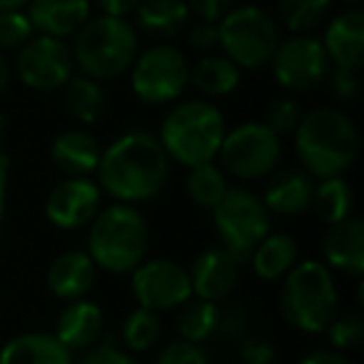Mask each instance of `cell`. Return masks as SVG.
Masks as SVG:
<instances>
[{"mask_svg": "<svg viewBox=\"0 0 364 364\" xmlns=\"http://www.w3.org/2000/svg\"><path fill=\"white\" fill-rule=\"evenodd\" d=\"M155 364H213L210 354L203 349V344L188 342V339H175L165 344L157 354Z\"/></svg>", "mask_w": 364, "mask_h": 364, "instance_id": "obj_37", "label": "cell"}, {"mask_svg": "<svg viewBox=\"0 0 364 364\" xmlns=\"http://www.w3.org/2000/svg\"><path fill=\"white\" fill-rule=\"evenodd\" d=\"M132 16L137 33L160 43L182 36L193 18L185 0H140Z\"/></svg>", "mask_w": 364, "mask_h": 364, "instance_id": "obj_23", "label": "cell"}, {"mask_svg": "<svg viewBox=\"0 0 364 364\" xmlns=\"http://www.w3.org/2000/svg\"><path fill=\"white\" fill-rule=\"evenodd\" d=\"M130 274L137 307L170 312L193 297L188 269L175 259H147V262L142 259Z\"/></svg>", "mask_w": 364, "mask_h": 364, "instance_id": "obj_13", "label": "cell"}, {"mask_svg": "<svg viewBox=\"0 0 364 364\" xmlns=\"http://www.w3.org/2000/svg\"><path fill=\"white\" fill-rule=\"evenodd\" d=\"M16 75L26 87L36 92H55L75 75L73 50L63 38L33 36L16 55Z\"/></svg>", "mask_w": 364, "mask_h": 364, "instance_id": "obj_12", "label": "cell"}, {"mask_svg": "<svg viewBox=\"0 0 364 364\" xmlns=\"http://www.w3.org/2000/svg\"><path fill=\"white\" fill-rule=\"evenodd\" d=\"M302 120V105L294 97H277L264 110V125L274 132L277 137L292 135Z\"/></svg>", "mask_w": 364, "mask_h": 364, "instance_id": "obj_36", "label": "cell"}, {"mask_svg": "<svg viewBox=\"0 0 364 364\" xmlns=\"http://www.w3.org/2000/svg\"><path fill=\"white\" fill-rule=\"evenodd\" d=\"M279 41V23L259 6L230 8L218 21V46L240 70H259L269 65Z\"/></svg>", "mask_w": 364, "mask_h": 364, "instance_id": "obj_7", "label": "cell"}, {"mask_svg": "<svg viewBox=\"0 0 364 364\" xmlns=\"http://www.w3.org/2000/svg\"><path fill=\"white\" fill-rule=\"evenodd\" d=\"M213 225L220 245L240 262H247L259 240L269 235V213L255 193L228 188L223 200L213 208Z\"/></svg>", "mask_w": 364, "mask_h": 364, "instance_id": "obj_8", "label": "cell"}, {"mask_svg": "<svg viewBox=\"0 0 364 364\" xmlns=\"http://www.w3.org/2000/svg\"><path fill=\"white\" fill-rule=\"evenodd\" d=\"M102 208V190L90 177H65L50 190L46 215L58 230H80L92 223Z\"/></svg>", "mask_w": 364, "mask_h": 364, "instance_id": "obj_14", "label": "cell"}, {"mask_svg": "<svg viewBox=\"0 0 364 364\" xmlns=\"http://www.w3.org/2000/svg\"><path fill=\"white\" fill-rule=\"evenodd\" d=\"M344 3H349V6H357V3H362V0H344Z\"/></svg>", "mask_w": 364, "mask_h": 364, "instance_id": "obj_47", "label": "cell"}, {"mask_svg": "<svg viewBox=\"0 0 364 364\" xmlns=\"http://www.w3.org/2000/svg\"><path fill=\"white\" fill-rule=\"evenodd\" d=\"M225 137V115L215 102L193 97L182 100L165 115L160 125V145L167 157L182 167H195L218 160Z\"/></svg>", "mask_w": 364, "mask_h": 364, "instance_id": "obj_3", "label": "cell"}, {"mask_svg": "<svg viewBox=\"0 0 364 364\" xmlns=\"http://www.w3.org/2000/svg\"><path fill=\"white\" fill-rule=\"evenodd\" d=\"M73 60L82 75L95 80H115L130 70L140 53V33L127 18L97 16L73 36Z\"/></svg>", "mask_w": 364, "mask_h": 364, "instance_id": "obj_5", "label": "cell"}, {"mask_svg": "<svg viewBox=\"0 0 364 364\" xmlns=\"http://www.w3.org/2000/svg\"><path fill=\"white\" fill-rule=\"evenodd\" d=\"M309 210H314V215L327 225L342 223V220L352 218V210H354L352 185L344 180V175L322 177L319 182H314Z\"/></svg>", "mask_w": 364, "mask_h": 364, "instance_id": "obj_28", "label": "cell"}, {"mask_svg": "<svg viewBox=\"0 0 364 364\" xmlns=\"http://www.w3.org/2000/svg\"><path fill=\"white\" fill-rule=\"evenodd\" d=\"M185 185H188L190 200H193L198 208H205V210H213L230 188L228 172L220 165H215V162H203V165L190 167Z\"/></svg>", "mask_w": 364, "mask_h": 364, "instance_id": "obj_30", "label": "cell"}, {"mask_svg": "<svg viewBox=\"0 0 364 364\" xmlns=\"http://www.w3.org/2000/svg\"><path fill=\"white\" fill-rule=\"evenodd\" d=\"M170 165L172 160L152 132L130 130L102 150L95 175L105 195L117 203L137 205L155 200L165 190Z\"/></svg>", "mask_w": 364, "mask_h": 364, "instance_id": "obj_1", "label": "cell"}, {"mask_svg": "<svg viewBox=\"0 0 364 364\" xmlns=\"http://www.w3.org/2000/svg\"><path fill=\"white\" fill-rule=\"evenodd\" d=\"M269 65L274 82L287 92L314 90L322 85L332 68L322 41L312 33H289V38H282Z\"/></svg>", "mask_w": 364, "mask_h": 364, "instance_id": "obj_11", "label": "cell"}, {"mask_svg": "<svg viewBox=\"0 0 364 364\" xmlns=\"http://www.w3.org/2000/svg\"><path fill=\"white\" fill-rule=\"evenodd\" d=\"M252 309L245 302H230L220 307L218 324H215V339L230 344H240L245 337L252 334Z\"/></svg>", "mask_w": 364, "mask_h": 364, "instance_id": "obj_33", "label": "cell"}, {"mask_svg": "<svg viewBox=\"0 0 364 364\" xmlns=\"http://www.w3.org/2000/svg\"><path fill=\"white\" fill-rule=\"evenodd\" d=\"M299 364H354V362L344 352H337V349H317V352L307 354Z\"/></svg>", "mask_w": 364, "mask_h": 364, "instance_id": "obj_44", "label": "cell"}, {"mask_svg": "<svg viewBox=\"0 0 364 364\" xmlns=\"http://www.w3.org/2000/svg\"><path fill=\"white\" fill-rule=\"evenodd\" d=\"M127 73H130V87L135 97L147 105H165L177 100L190 85L188 58L167 43H157L137 53Z\"/></svg>", "mask_w": 364, "mask_h": 364, "instance_id": "obj_9", "label": "cell"}, {"mask_svg": "<svg viewBox=\"0 0 364 364\" xmlns=\"http://www.w3.org/2000/svg\"><path fill=\"white\" fill-rule=\"evenodd\" d=\"M332 0H277L279 23L289 33H312L329 16Z\"/></svg>", "mask_w": 364, "mask_h": 364, "instance_id": "obj_32", "label": "cell"}, {"mask_svg": "<svg viewBox=\"0 0 364 364\" xmlns=\"http://www.w3.org/2000/svg\"><path fill=\"white\" fill-rule=\"evenodd\" d=\"M31 0H0V11H23Z\"/></svg>", "mask_w": 364, "mask_h": 364, "instance_id": "obj_46", "label": "cell"}, {"mask_svg": "<svg viewBox=\"0 0 364 364\" xmlns=\"http://www.w3.org/2000/svg\"><path fill=\"white\" fill-rule=\"evenodd\" d=\"M36 36L26 8L23 11H0V50H18Z\"/></svg>", "mask_w": 364, "mask_h": 364, "instance_id": "obj_35", "label": "cell"}, {"mask_svg": "<svg viewBox=\"0 0 364 364\" xmlns=\"http://www.w3.org/2000/svg\"><path fill=\"white\" fill-rule=\"evenodd\" d=\"M297 257H299V247L294 242V237H289L284 232H274V235H264L259 240V245L250 255V262H252V269L259 279L277 282V279H282L297 264Z\"/></svg>", "mask_w": 364, "mask_h": 364, "instance_id": "obj_25", "label": "cell"}, {"mask_svg": "<svg viewBox=\"0 0 364 364\" xmlns=\"http://www.w3.org/2000/svg\"><path fill=\"white\" fill-rule=\"evenodd\" d=\"M240 259L220 245L210 247L195 257L193 267L188 269L193 297L208 302H223L235 292L240 282Z\"/></svg>", "mask_w": 364, "mask_h": 364, "instance_id": "obj_15", "label": "cell"}, {"mask_svg": "<svg viewBox=\"0 0 364 364\" xmlns=\"http://www.w3.org/2000/svg\"><path fill=\"white\" fill-rule=\"evenodd\" d=\"M359 70H347V68H329L327 77L324 80L329 82V90H332V95L337 97V100L342 102H349L357 97L359 92Z\"/></svg>", "mask_w": 364, "mask_h": 364, "instance_id": "obj_40", "label": "cell"}, {"mask_svg": "<svg viewBox=\"0 0 364 364\" xmlns=\"http://www.w3.org/2000/svg\"><path fill=\"white\" fill-rule=\"evenodd\" d=\"M0 364H73V352L55 334L26 332L0 349Z\"/></svg>", "mask_w": 364, "mask_h": 364, "instance_id": "obj_24", "label": "cell"}, {"mask_svg": "<svg viewBox=\"0 0 364 364\" xmlns=\"http://www.w3.org/2000/svg\"><path fill=\"white\" fill-rule=\"evenodd\" d=\"M90 0H31L26 13L36 33L53 38H73L90 18Z\"/></svg>", "mask_w": 364, "mask_h": 364, "instance_id": "obj_19", "label": "cell"}, {"mask_svg": "<svg viewBox=\"0 0 364 364\" xmlns=\"http://www.w3.org/2000/svg\"><path fill=\"white\" fill-rule=\"evenodd\" d=\"M185 3H188L190 16H195L198 21L218 23L232 8L235 0H185Z\"/></svg>", "mask_w": 364, "mask_h": 364, "instance_id": "obj_42", "label": "cell"}, {"mask_svg": "<svg viewBox=\"0 0 364 364\" xmlns=\"http://www.w3.org/2000/svg\"><path fill=\"white\" fill-rule=\"evenodd\" d=\"M95 6L100 8L102 16L112 18H127L137 11L140 0H95Z\"/></svg>", "mask_w": 364, "mask_h": 364, "instance_id": "obj_43", "label": "cell"}, {"mask_svg": "<svg viewBox=\"0 0 364 364\" xmlns=\"http://www.w3.org/2000/svg\"><path fill=\"white\" fill-rule=\"evenodd\" d=\"M237 352H240V359L245 364H277L279 362V354L274 349V344L269 339H262V337H245L242 342L237 344Z\"/></svg>", "mask_w": 364, "mask_h": 364, "instance_id": "obj_39", "label": "cell"}, {"mask_svg": "<svg viewBox=\"0 0 364 364\" xmlns=\"http://www.w3.org/2000/svg\"><path fill=\"white\" fill-rule=\"evenodd\" d=\"M294 135V152L307 175L337 177L357 162L359 132L352 117L337 107H314L302 112Z\"/></svg>", "mask_w": 364, "mask_h": 364, "instance_id": "obj_2", "label": "cell"}, {"mask_svg": "<svg viewBox=\"0 0 364 364\" xmlns=\"http://www.w3.org/2000/svg\"><path fill=\"white\" fill-rule=\"evenodd\" d=\"M279 292V312L292 329L304 334H322L337 314L339 294L332 269L317 259L297 262L284 274Z\"/></svg>", "mask_w": 364, "mask_h": 364, "instance_id": "obj_6", "label": "cell"}, {"mask_svg": "<svg viewBox=\"0 0 364 364\" xmlns=\"http://www.w3.org/2000/svg\"><path fill=\"white\" fill-rule=\"evenodd\" d=\"M324 332H327L332 349L344 354L354 352L364 342V317L359 312H347V314H339V317L334 314Z\"/></svg>", "mask_w": 364, "mask_h": 364, "instance_id": "obj_34", "label": "cell"}, {"mask_svg": "<svg viewBox=\"0 0 364 364\" xmlns=\"http://www.w3.org/2000/svg\"><path fill=\"white\" fill-rule=\"evenodd\" d=\"M102 327H105L102 309L90 299L80 297L70 299L58 314L55 337L70 352H80V349H90L102 337Z\"/></svg>", "mask_w": 364, "mask_h": 364, "instance_id": "obj_20", "label": "cell"}, {"mask_svg": "<svg viewBox=\"0 0 364 364\" xmlns=\"http://www.w3.org/2000/svg\"><path fill=\"white\" fill-rule=\"evenodd\" d=\"M242 70L228 55H203L190 68V85L205 97H225L240 85Z\"/></svg>", "mask_w": 364, "mask_h": 364, "instance_id": "obj_27", "label": "cell"}, {"mask_svg": "<svg viewBox=\"0 0 364 364\" xmlns=\"http://www.w3.org/2000/svg\"><path fill=\"white\" fill-rule=\"evenodd\" d=\"M162 334L160 312H152L147 307H135L125 319H122L120 339L127 347V352H147L157 344Z\"/></svg>", "mask_w": 364, "mask_h": 364, "instance_id": "obj_31", "label": "cell"}, {"mask_svg": "<svg viewBox=\"0 0 364 364\" xmlns=\"http://www.w3.org/2000/svg\"><path fill=\"white\" fill-rule=\"evenodd\" d=\"M150 232L147 220L135 205L112 203L100 208L87 232V255L95 267L110 274H127L145 259Z\"/></svg>", "mask_w": 364, "mask_h": 364, "instance_id": "obj_4", "label": "cell"}, {"mask_svg": "<svg viewBox=\"0 0 364 364\" xmlns=\"http://www.w3.org/2000/svg\"><path fill=\"white\" fill-rule=\"evenodd\" d=\"M312 190V175H307L299 167H284V170L269 172L259 200L267 208V213H274L279 218H294V215H302L309 210Z\"/></svg>", "mask_w": 364, "mask_h": 364, "instance_id": "obj_17", "label": "cell"}, {"mask_svg": "<svg viewBox=\"0 0 364 364\" xmlns=\"http://www.w3.org/2000/svg\"><path fill=\"white\" fill-rule=\"evenodd\" d=\"M282 157V137H277L264 122H242L225 130L218 160L228 175L237 180H262L277 170Z\"/></svg>", "mask_w": 364, "mask_h": 364, "instance_id": "obj_10", "label": "cell"}, {"mask_svg": "<svg viewBox=\"0 0 364 364\" xmlns=\"http://www.w3.org/2000/svg\"><path fill=\"white\" fill-rule=\"evenodd\" d=\"M322 48L329 65L359 70L364 65V13L359 8H349L329 18Z\"/></svg>", "mask_w": 364, "mask_h": 364, "instance_id": "obj_16", "label": "cell"}, {"mask_svg": "<svg viewBox=\"0 0 364 364\" xmlns=\"http://www.w3.org/2000/svg\"><path fill=\"white\" fill-rule=\"evenodd\" d=\"M324 264L329 269L362 277L364 274V223L359 218H347L342 223L329 225L322 240Z\"/></svg>", "mask_w": 364, "mask_h": 364, "instance_id": "obj_18", "label": "cell"}, {"mask_svg": "<svg viewBox=\"0 0 364 364\" xmlns=\"http://www.w3.org/2000/svg\"><path fill=\"white\" fill-rule=\"evenodd\" d=\"M97 277V267L92 257L82 250H70V252L58 255L48 267V287L55 297L65 299H80L92 289Z\"/></svg>", "mask_w": 364, "mask_h": 364, "instance_id": "obj_22", "label": "cell"}, {"mask_svg": "<svg viewBox=\"0 0 364 364\" xmlns=\"http://www.w3.org/2000/svg\"><path fill=\"white\" fill-rule=\"evenodd\" d=\"M60 90H63V107L80 125L97 122L107 107V95L102 82L95 80V77L82 75V73L80 75H73Z\"/></svg>", "mask_w": 364, "mask_h": 364, "instance_id": "obj_26", "label": "cell"}, {"mask_svg": "<svg viewBox=\"0 0 364 364\" xmlns=\"http://www.w3.org/2000/svg\"><path fill=\"white\" fill-rule=\"evenodd\" d=\"M177 312V334L180 339L203 344L213 339L215 324H218L220 302H208V299L190 297L185 304H180Z\"/></svg>", "mask_w": 364, "mask_h": 364, "instance_id": "obj_29", "label": "cell"}, {"mask_svg": "<svg viewBox=\"0 0 364 364\" xmlns=\"http://www.w3.org/2000/svg\"><path fill=\"white\" fill-rule=\"evenodd\" d=\"M50 157L55 167L65 177H90L97 170L102 157V147L85 130H63L50 145Z\"/></svg>", "mask_w": 364, "mask_h": 364, "instance_id": "obj_21", "label": "cell"}, {"mask_svg": "<svg viewBox=\"0 0 364 364\" xmlns=\"http://www.w3.org/2000/svg\"><path fill=\"white\" fill-rule=\"evenodd\" d=\"M11 80H13V68H11V63H8L6 53L0 50V95L8 90Z\"/></svg>", "mask_w": 364, "mask_h": 364, "instance_id": "obj_45", "label": "cell"}, {"mask_svg": "<svg viewBox=\"0 0 364 364\" xmlns=\"http://www.w3.org/2000/svg\"><path fill=\"white\" fill-rule=\"evenodd\" d=\"M185 31H188V43L193 50L210 53L218 48V23L195 21V23H188Z\"/></svg>", "mask_w": 364, "mask_h": 364, "instance_id": "obj_41", "label": "cell"}, {"mask_svg": "<svg viewBox=\"0 0 364 364\" xmlns=\"http://www.w3.org/2000/svg\"><path fill=\"white\" fill-rule=\"evenodd\" d=\"M77 364H142V362L132 357L130 352H125L115 342V337H105V339L100 337Z\"/></svg>", "mask_w": 364, "mask_h": 364, "instance_id": "obj_38", "label": "cell"}]
</instances>
